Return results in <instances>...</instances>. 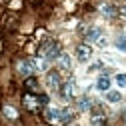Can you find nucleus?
<instances>
[{
	"instance_id": "1",
	"label": "nucleus",
	"mask_w": 126,
	"mask_h": 126,
	"mask_svg": "<svg viewBox=\"0 0 126 126\" xmlns=\"http://www.w3.org/2000/svg\"><path fill=\"white\" fill-rule=\"evenodd\" d=\"M42 56H44L46 60H58V56H60L58 44H56V42H46V44L42 46Z\"/></svg>"
},
{
	"instance_id": "2",
	"label": "nucleus",
	"mask_w": 126,
	"mask_h": 126,
	"mask_svg": "<svg viewBox=\"0 0 126 126\" xmlns=\"http://www.w3.org/2000/svg\"><path fill=\"white\" fill-rule=\"evenodd\" d=\"M46 84H48L50 90H58V88H60V74H58L56 70L48 72V74H46Z\"/></svg>"
},
{
	"instance_id": "3",
	"label": "nucleus",
	"mask_w": 126,
	"mask_h": 126,
	"mask_svg": "<svg viewBox=\"0 0 126 126\" xmlns=\"http://www.w3.org/2000/svg\"><path fill=\"white\" fill-rule=\"evenodd\" d=\"M76 56H78V60H80V62H86V60L92 58V48H90V46H86V44H80V46L76 48Z\"/></svg>"
},
{
	"instance_id": "4",
	"label": "nucleus",
	"mask_w": 126,
	"mask_h": 126,
	"mask_svg": "<svg viewBox=\"0 0 126 126\" xmlns=\"http://www.w3.org/2000/svg\"><path fill=\"white\" fill-rule=\"evenodd\" d=\"M74 88H76L74 80H68L64 86L60 88V94H62V98H64V100H70V98L74 96Z\"/></svg>"
},
{
	"instance_id": "5",
	"label": "nucleus",
	"mask_w": 126,
	"mask_h": 126,
	"mask_svg": "<svg viewBox=\"0 0 126 126\" xmlns=\"http://www.w3.org/2000/svg\"><path fill=\"white\" fill-rule=\"evenodd\" d=\"M30 64H32V70H36V72H46V68H48V60H46V58H32Z\"/></svg>"
},
{
	"instance_id": "6",
	"label": "nucleus",
	"mask_w": 126,
	"mask_h": 126,
	"mask_svg": "<svg viewBox=\"0 0 126 126\" xmlns=\"http://www.w3.org/2000/svg\"><path fill=\"white\" fill-rule=\"evenodd\" d=\"M100 34H102V30H100L98 26H92V28H88V30H86V40L96 42V40L100 38Z\"/></svg>"
},
{
	"instance_id": "7",
	"label": "nucleus",
	"mask_w": 126,
	"mask_h": 126,
	"mask_svg": "<svg viewBox=\"0 0 126 126\" xmlns=\"http://www.w3.org/2000/svg\"><path fill=\"white\" fill-rule=\"evenodd\" d=\"M100 14H102V16H106V18H112L114 14H116V8L110 6L108 2H102V4H100Z\"/></svg>"
},
{
	"instance_id": "8",
	"label": "nucleus",
	"mask_w": 126,
	"mask_h": 126,
	"mask_svg": "<svg viewBox=\"0 0 126 126\" xmlns=\"http://www.w3.org/2000/svg\"><path fill=\"white\" fill-rule=\"evenodd\" d=\"M110 84H112V82H110L108 76H100L98 80H96V88L102 90V92H108V90H110Z\"/></svg>"
},
{
	"instance_id": "9",
	"label": "nucleus",
	"mask_w": 126,
	"mask_h": 126,
	"mask_svg": "<svg viewBox=\"0 0 126 126\" xmlns=\"http://www.w3.org/2000/svg\"><path fill=\"white\" fill-rule=\"evenodd\" d=\"M46 120H50V122L60 120V110H58V108H54V106H50L48 110H46Z\"/></svg>"
},
{
	"instance_id": "10",
	"label": "nucleus",
	"mask_w": 126,
	"mask_h": 126,
	"mask_svg": "<svg viewBox=\"0 0 126 126\" xmlns=\"http://www.w3.org/2000/svg\"><path fill=\"white\" fill-rule=\"evenodd\" d=\"M58 64L64 68V70H68V68L72 66V60H70V56H68V54H60V56H58Z\"/></svg>"
},
{
	"instance_id": "11",
	"label": "nucleus",
	"mask_w": 126,
	"mask_h": 126,
	"mask_svg": "<svg viewBox=\"0 0 126 126\" xmlns=\"http://www.w3.org/2000/svg\"><path fill=\"white\" fill-rule=\"evenodd\" d=\"M24 104L30 108V110H34L36 106H40V100L38 98H34V96H30V94H28V96H24Z\"/></svg>"
},
{
	"instance_id": "12",
	"label": "nucleus",
	"mask_w": 126,
	"mask_h": 126,
	"mask_svg": "<svg viewBox=\"0 0 126 126\" xmlns=\"http://www.w3.org/2000/svg\"><path fill=\"white\" fill-rule=\"evenodd\" d=\"M106 100H108V102H112V104H116V102L122 100V94H120V92H114V90H108Z\"/></svg>"
},
{
	"instance_id": "13",
	"label": "nucleus",
	"mask_w": 126,
	"mask_h": 126,
	"mask_svg": "<svg viewBox=\"0 0 126 126\" xmlns=\"http://www.w3.org/2000/svg\"><path fill=\"white\" fill-rule=\"evenodd\" d=\"M72 118H74V114H72L70 108L60 110V122H72Z\"/></svg>"
},
{
	"instance_id": "14",
	"label": "nucleus",
	"mask_w": 126,
	"mask_h": 126,
	"mask_svg": "<svg viewBox=\"0 0 126 126\" xmlns=\"http://www.w3.org/2000/svg\"><path fill=\"white\" fill-rule=\"evenodd\" d=\"M30 70H32V64H30V62H26V60L18 62V72L20 74H30Z\"/></svg>"
},
{
	"instance_id": "15",
	"label": "nucleus",
	"mask_w": 126,
	"mask_h": 126,
	"mask_svg": "<svg viewBox=\"0 0 126 126\" xmlns=\"http://www.w3.org/2000/svg\"><path fill=\"white\" fill-rule=\"evenodd\" d=\"M114 46H116V50H118V52H126V36H124V34L118 36L116 42H114Z\"/></svg>"
},
{
	"instance_id": "16",
	"label": "nucleus",
	"mask_w": 126,
	"mask_h": 126,
	"mask_svg": "<svg viewBox=\"0 0 126 126\" xmlns=\"http://www.w3.org/2000/svg\"><path fill=\"white\" fill-rule=\"evenodd\" d=\"M4 116H8V118H16L18 112H16V108H12V106H4Z\"/></svg>"
},
{
	"instance_id": "17",
	"label": "nucleus",
	"mask_w": 126,
	"mask_h": 126,
	"mask_svg": "<svg viewBox=\"0 0 126 126\" xmlns=\"http://www.w3.org/2000/svg\"><path fill=\"white\" fill-rule=\"evenodd\" d=\"M116 84L120 88H126V74H116Z\"/></svg>"
},
{
	"instance_id": "18",
	"label": "nucleus",
	"mask_w": 126,
	"mask_h": 126,
	"mask_svg": "<svg viewBox=\"0 0 126 126\" xmlns=\"http://www.w3.org/2000/svg\"><path fill=\"white\" fill-rule=\"evenodd\" d=\"M78 106H80V110H86V108L92 106V102H90L88 98H82V100H78Z\"/></svg>"
},
{
	"instance_id": "19",
	"label": "nucleus",
	"mask_w": 126,
	"mask_h": 126,
	"mask_svg": "<svg viewBox=\"0 0 126 126\" xmlns=\"http://www.w3.org/2000/svg\"><path fill=\"white\" fill-rule=\"evenodd\" d=\"M104 120H106L104 116H96V114L92 116V124H104Z\"/></svg>"
},
{
	"instance_id": "20",
	"label": "nucleus",
	"mask_w": 126,
	"mask_h": 126,
	"mask_svg": "<svg viewBox=\"0 0 126 126\" xmlns=\"http://www.w3.org/2000/svg\"><path fill=\"white\" fill-rule=\"evenodd\" d=\"M26 86H28V88H36V80H32V78H28V80H26Z\"/></svg>"
},
{
	"instance_id": "21",
	"label": "nucleus",
	"mask_w": 126,
	"mask_h": 126,
	"mask_svg": "<svg viewBox=\"0 0 126 126\" xmlns=\"http://www.w3.org/2000/svg\"><path fill=\"white\" fill-rule=\"evenodd\" d=\"M96 42H98V46H100V48H106V44H108V42H106V38H98Z\"/></svg>"
},
{
	"instance_id": "22",
	"label": "nucleus",
	"mask_w": 126,
	"mask_h": 126,
	"mask_svg": "<svg viewBox=\"0 0 126 126\" xmlns=\"http://www.w3.org/2000/svg\"><path fill=\"white\" fill-rule=\"evenodd\" d=\"M10 6H12V8H20V0H12Z\"/></svg>"
},
{
	"instance_id": "23",
	"label": "nucleus",
	"mask_w": 126,
	"mask_h": 126,
	"mask_svg": "<svg viewBox=\"0 0 126 126\" xmlns=\"http://www.w3.org/2000/svg\"><path fill=\"white\" fill-rule=\"evenodd\" d=\"M120 14H122V16H124V18H126V4H124V6H122V8H120Z\"/></svg>"
}]
</instances>
